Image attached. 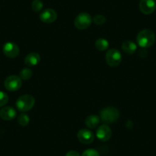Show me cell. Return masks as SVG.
I'll return each mask as SVG.
<instances>
[{
  "label": "cell",
  "mask_w": 156,
  "mask_h": 156,
  "mask_svg": "<svg viewBox=\"0 0 156 156\" xmlns=\"http://www.w3.org/2000/svg\"><path fill=\"white\" fill-rule=\"evenodd\" d=\"M155 34L150 29H143L139 31L136 37V41L142 48H150L155 42Z\"/></svg>",
  "instance_id": "cell-1"
},
{
  "label": "cell",
  "mask_w": 156,
  "mask_h": 156,
  "mask_svg": "<svg viewBox=\"0 0 156 156\" xmlns=\"http://www.w3.org/2000/svg\"><path fill=\"white\" fill-rule=\"evenodd\" d=\"M119 117V110L113 106L103 108L100 112V118L105 123H112Z\"/></svg>",
  "instance_id": "cell-2"
},
{
  "label": "cell",
  "mask_w": 156,
  "mask_h": 156,
  "mask_svg": "<svg viewBox=\"0 0 156 156\" xmlns=\"http://www.w3.org/2000/svg\"><path fill=\"white\" fill-rule=\"evenodd\" d=\"M35 100L34 97L29 94H25L18 98L16 100V107L18 110L21 112H27L29 111L34 107Z\"/></svg>",
  "instance_id": "cell-3"
},
{
  "label": "cell",
  "mask_w": 156,
  "mask_h": 156,
  "mask_svg": "<svg viewBox=\"0 0 156 156\" xmlns=\"http://www.w3.org/2000/svg\"><path fill=\"white\" fill-rule=\"evenodd\" d=\"M92 23V18L90 15L87 12L78 14L74 19V25L77 29L85 30L90 26Z\"/></svg>",
  "instance_id": "cell-4"
},
{
  "label": "cell",
  "mask_w": 156,
  "mask_h": 156,
  "mask_svg": "<svg viewBox=\"0 0 156 156\" xmlns=\"http://www.w3.org/2000/svg\"><path fill=\"white\" fill-rule=\"evenodd\" d=\"M106 64L109 67H115L119 66L122 61V55L117 49H109L106 55Z\"/></svg>",
  "instance_id": "cell-5"
},
{
  "label": "cell",
  "mask_w": 156,
  "mask_h": 156,
  "mask_svg": "<svg viewBox=\"0 0 156 156\" xmlns=\"http://www.w3.org/2000/svg\"><path fill=\"white\" fill-rule=\"evenodd\" d=\"M22 80L19 76L11 75V76H9L5 80L4 86L7 90L15 92V91L19 90L22 87Z\"/></svg>",
  "instance_id": "cell-6"
},
{
  "label": "cell",
  "mask_w": 156,
  "mask_h": 156,
  "mask_svg": "<svg viewBox=\"0 0 156 156\" xmlns=\"http://www.w3.org/2000/svg\"><path fill=\"white\" fill-rule=\"evenodd\" d=\"M3 51L4 55L6 57L9 58H15L19 55V52H20V49H19V46L14 42H12V41H9L6 42L3 45Z\"/></svg>",
  "instance_id": "cell-7"
},
{
  "label": "cell",
  "mask_w": 156,
  "mask_h": 156,
  "mask_svg": "<svg viewBox=\"0 0 156 156\" xmlns=\"http://www.w3.org/2000/svg\"><path fill=\"white\" fill-rule=\"evenodd\" d=\"M77 139L82 144L89 145L94 140V135L92 131L87 129H82L77 133Z\"/></svg>",
  "instance_id": "cell-8"
},
{
  "label": "cell",
  "mask_w": 156,
  "mask_h": 156,
  "mask_svg": "<svg viewBox=\"0 0 156 156\" xmlns=\"http://www.w3.org/2000/svg\"><path fill=\"white\" fill-rule=\"evenodd\" d=\"M139 6L141 12L150 15L156 9V2L155 0H141Z\"/></svg>",
  "instance_id": "cell-9"
},
{
  "label": "cell",
  "mask_w": 156,
  "mask_h": 156,
  "mask_svg": "<svg viewBox=\"0 0 156 156\" xmlns=\"http://www.w3.org/2000/svg\"><path fill=\"white\" fill-rule=\"evenodd\" d=\"M96 135L99 140L102 142H106L110 139L112 136V130L106 124H103L97 128Z\"/></svg>",
  "instance_id": "cell-10"
},
{
  "label": "cell",
  "mask_w": 156,
  "mask_h": 156,
  "mask_svg": "<svg viewBox=\"0 0 156 156\" xmlns=\"http://www.w3.org/2000/svg\"><path fill=\"white\" fill-rule=\"evenodd\" d=\"M57 18H58V14H57L56 11L52 9H44L40 14V19L44 23H52L56 21Z\"/></svg>",
  "instance_id": "cell-11"
},
{
  "label": "cell",
  "mask_w": 156,
  "mask_h": 156,
  "mask_svg": "<svg viewBox=\"0 0 156 156\" xmlns=\"http://www.w3.org/2000/svg\"><path fill=\"white\" fill-rule=\"evenodd\" d=\"M16 116V109L11 106H6L0 110V117L6 121L12 120Z\"/></svg>",
  "instance_id": "cell-12"
},
{
  "label": "cell",
  "mask_w": 156,
  "mask_h": 156,
  "mask_svg": "<svg viewBox=\"0 0 156 156\" xmlns=\"http://www.w3.org/2000/svg\"><path fill=\"white\" fill-rule=\"evenodd\" d=\"M41 61V57L37 52H31L26 55L25 58V64L28 67H34Z\"/></svg>",
  "instance_id": "cell-13"
},
{
  "label": "cell",
  "mask_w": 156,
  "mask_h": 156,
  "mask_svg": "<svg viewBox=\"0 0 156 156\" xmlns=\"http://www.w3.org/2000/svg\"><path fill=\"white\" fill-rule=\"evenodd\" d=\"M122 49L127 55H133L137 50V45L135 42L130 40H127L122 42Z\"/></svg>",
  "instance_id": "cell-14"
},
{
  "label": "cell",
  "mask_w": 156,
  "mask_h": 156,
  "mask_svg": "<svg viewBox=\"0 0 156 156\" xmlns=\"http://www.w3.org/2000/svg\"><path fill=\"white\" fill-rule=\"evenodd\" d=\"M100 122V118L97 115H90L87 117L85 120V124L89 129H95L98 126Z\"/></svg>",
  "instance_id": "cell-15"
},
{
  "label": "cell",
  "mask_w": 156,
  "mask_h": 156,
  "mask_svg": "<svg viewBox=\"0 0 156 156\" xmlns=\"http://www.w3.org/2000/svg\"><path fill=\"white\" fill-rule=\"evenodd\" d=\"M109 46V41L105 38H99L95 41V48L100 51L107 50Z\"/></svg>",
  "instance_id": "cell-16"
},
{
  "label": "cell",
  "mask_w": 156,
  "mask_h": 156,
  "mask_svg": "<svg viewBox=\"0 0 156 156\" xmlns=\"http://www.w3.org/2000/svg\"><path fill=\"white\" fill-rule=\"evenodd\" d=\"M30 122V117L28 116V114L22 113L18 116V122L19 125L22 126H26Z\"/></svg>",
  "instance_id": "cell-17"
},
{
  "label": "cell",
  "mask_w": 156,
  "mask_h": 156,
  "mask_svg": "<svg viewBox=\"0 0 156 156\" xmlns=\"http://www.w3.org/2000/svg\"><path fill=\"white\" fill-rule=\"evenodd\" d=\"M31 76H32V70L29 68L22 69L19 73V77L23 80H29Z\"/></svg>",
  "instance_id": "cell-18"
},
{
  "label": "cell",
  "mask_w": 156,
  "mask_h": 156,
  "mask_svg": "<svg viewBox=\"0 0 156 156\" xmlns=\"http://www.w3.org/2000/svg\"><path fill=\"white\" fill-rule=\"evenodd\" d=\"M43 2L41 0H33L32 3H31V8H32L33 11L35 12H38L41 11L43 9Z\"/></svg>",
  "instance_id": "cell-19"
},
{
  "label": "cell",
  "mask_w": 156,
  "mask_h": 156,
  "mask_svg": "<svg viewBox=\"0 0 156 156\" xmlns=\"http://www.w3.org/2000/svg\"><path fill=\"white\" fill-rule=\"evenodd\" d=\"M106 17L103 15H96L94 17V19H93L94 23L97 25H103L106 22Z\"/></svg>",
  "instance_id": "cell-20"
},
{
  "label": "cell",
  "mask_w": 156,
  "mask_h": 156,
  "mask_svg": "<svg viewBox=\"0 0 156 156\" xmlns=\"http://www.w3.org/2000/svg\"><path fill=\"white\" fill-rule=\"evenodd\" d=\"M9 101V96L6 93L0 91V107L4 106Z\"/></svg>",
  "instance_id": "cell-21"
},
{
  "label": "cell",
  "mask_w": 156,
  "mask_h": 156,
  "mask_svg": "<svg viewBox=\"0 0 156 156\" xmlns=\"http://www.w3.org/2000/svg\"><path fill=\"white\" fill-rule=\"evenodd\" d=\"M82 156H100L98 151L94 148H88L85 150L82 154Z\"/></svg>",
  "instance_id": "cell-22"
},
{
  "label": "cell",
  "mask_w": 156,
  "mask_h": 156,
  "mask_svg": "<svg viewBox=\"0 0 156 156\" xmlns=\"http://www.w3.org/2000/svg\"><path fill=\"white\" fill-rule=\"evenodd\" d=\"M65 156H80V154L77 152L76 151H74V150H72V151H68V152L66 154Z\"/></svg>",
  "instance_id": "cell-23"
}]
</instances>
